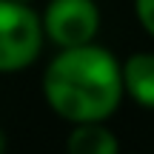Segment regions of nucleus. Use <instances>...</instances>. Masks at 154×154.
Returning a JSON list of instances; mask_svg holds the SVG:
<instances>
[{"label": "nucleus", "mask_w": 154, "mask_h": 154, "mask_svg": "<svg viewBox=\"0 0 154 154\" xmlns=\"http://www.w3.org/2000/svg\"><path fill=\"white\" fill-rule=\"evenodd\" d=\"M123 94L120 60L97 43L60 49L43 72V97L49 109L72 126L106 123L120 109Z\"/></svg>", "instance_id": "f257e3e1"}, {"label": "nucleus", "mask_w": 154, "mask_h": 154, "mask_svg": "<svg viewBox=\"0 0 154 154\" xmlns=\"http://www.w3.org/2000/svg\"><path fill=\"white\" fill-rule=\"evenodd\" d=\"M46 43L43 20L29 3L0 0V74L29 69Z\"/></svg>", "instance_id": "f03ea898"}, {"label": "nucleus", "mask_w": 154, "mask_h": 154, "mask_svg": "<svg viewBox=\"0 0 154 154\" xmlns=\"http://www.w3.org/2000/svg\"><path fill=\"white\" fill-rule=\"evenodd\" d=\"M40 20L49 43L57 49H77L94 43L100 32V6L94 0H49Z\"/></svg>", "instance_id": "7ed1b4c3"}, {"label": "nucleus", "mask_w": 154, "mask_h": 154, "mask_svg": "<svg viewBox=\"0 0 154 154\" xmlns=\"http://www.w3.org/2000/svg\"><path fill=\"white\" fill-rule=\"evenodd\" d=\"M123 88L140 109L154 111V51H134L120 63Z\"/></svg>", "instance_id": "20e7f679"}, {"label": "nucleus", "mask_w": 154, "mask_h": 154, "mask_svg": "<svg viewBox=\"0 0 154 154\" xmlns=\"http://www.w3.org/2000/svg\"><path fill=\"white\" fill-rule=\"evenodd\" d=\"M66 154H120V140L106 123H80L66 137Z\"/></svg>", "instance_id": "39448f33"}, {"label": "nucleus", "mask_w": 154, "mask_h": 154, "mask_svg": "<svg viewBox=\"0 0 154 154\" xmlns=\"http://www.w3.org/2000/svg\"><path fill=\"white\" fill-rule=\"evenodd\" d=\"M134 14H137V23L143 26V32L154 37V0H134Z\"/></svg>", "instance_id": "423d86ee"}, {"label": "nucleus", "mask_w": 154, "mask_h": 154, "mask_svg": "<svg viewBox=\"0 0 154 154\" xmlns=\"http://www.w3.org/2000/svg\"><path fill=\"white\" fill-rule=\"evenodd\" d=\"M3 149H6V137L0 134V154H3Z\"/></svg>", "instance_id": "0eeeda50"}, {"label": "nucleus", "mask_w": 154, "mask_h": 154, "mask_svg": "<svg viewBox=\"0 0 154 154\" xmlns=\"http://www.w3.org/2000/svg\"><path fill=\"white\" fill-rule=\"evenodd\" d=\"M20 3H32V0H20Z\"/></svg>", "instance_id": "6e6552de"}]
</instances>
